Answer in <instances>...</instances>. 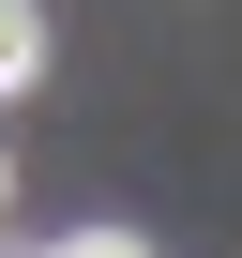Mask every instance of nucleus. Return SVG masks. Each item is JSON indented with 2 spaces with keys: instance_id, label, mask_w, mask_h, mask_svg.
<instances>
[{
  "instance_id": "nucleus-1",
  "label": "nucleus",
  "mask_w": 242,
  "mask_h": 258,
  "mask_svg": "<svg viewBox=\"0 0 242 258\" xmlns=\"http://www.w3.org/2000/svg\"><path fill=\"white\" fill-rule=\"evenodd\" d=\"M46 76V0H0V106Z\"/></svg>"
},
{
  "instance_id": "nucleus-2",
  "label": "nucleus",
  "mask_w": 242,
  "mask_h": 258,
  "mask_svg": "<svg viewBox=\"0 0 242 258\" xmlns=\"http://www.w3.org/2000/svg\"><path fill=\"white\" fill-rule=\"evenodd\" d=\"M46 258H152L137 228H76V243H46Z\"/></svg>"
},
{
  "instance_id": "nucleus-3",
  "label": "nucleus",
  "mask_w": 242,
  "mask_h": 258,
  "mask_svg": "<svg viewBox=\"0 0 242 258\" xmlns=\"http://www.w3.org/2000/svg\"><path fill=\"white\" fill-rule=\"evenodd\" d=\"M0 198H16V152H0Z\"/></svg>"
}]
</instances>
